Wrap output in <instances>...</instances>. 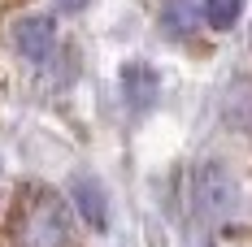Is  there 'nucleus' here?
<instances>
[{"mask_svg": "<svg viewBox=\"0 0 252 247\" xmlns=\"http://www.w3.org/2000/svg\"><path fill=\"white\" fill-rule=\"evenodd\" d=\"M13 44L22 52L26 61H35V65H44L52 56V44H57V22L44 18V13H35V18H22V22L13 26Z\"/></svg>", "mask_w": 252, "mask_h": 247, "instance_id": "nucleus-3", "label": "nucleus"}, {"mask_svg": "<svg viewBox=\"0 0 252 247\" xmlns=\"http://www.w3.org/2000/svg\"><path fill=\"white\" fill-rule=\"evenodd\" d=\"M70 195H74L78 217L92 225V230H104V225H109V199H104L100 178H92V173H74V178H70Z\"/></svg>", "mask_w": 252, "mask_h": 247, "instance_id": "nucleus-4", "label": "nucleus"}, {"mask_svg": "<svg viewBox=\"0 0 252 247\" xmlns=\"http://www.w3.org/2000/svg\"><path fill=\"white\" fill-rule=\"evenodd\" d=\"M161 26H165V35L183 39V35L196 26V4H187V0H170V4L161 9Z\"/></svg>", "mask_w": 252, "mask_h": 247, "instance_id": "nucleus-6", "label": "nucleus"}, {"mask_svg": "<svg viewBox=\"0 0 252 247\" xmlns=\"http://www.w3.org/2000/svg\"><path fill=\"white\" fill-rule=\"evenodd\" d=\"M191 204H196V213H200L204 221H222V217L235 213L239 191H235L230 173L218 161H209V165H200V169L191 173Z\"/></svg>", "mask_w": 252, "mask_h": 247, "instance_id": "nucleus-2", "label": "nucleus"}, {"mask_svg": "<svg viewBox=\"0 0 252 247\" xmlns=\"http://www.w3.org/2000/svg\"><path fill=\"white\" fill-rule=\"evenodd\" d=\"M244 13V0H204V22L213 30H230Z\"/></svg>", "mask_w": 252, "mask_h": 247, "instance_id": "nucleus-7", "label": "nucleus"}, {"mask_svg": "<svg viewBox=\"0 0 252 247\" xmlns=\"http://www.w3.org/2000/svg\"><path fill=\"white\" fill-rule=\"evenodd\" d=\"M122 96H126V104H130L135 113H144V109L157 104L161 78H157V70H152L148 61H126L122 65Z\"/></svg>", "mask_w": 252, "mask_h": 247, "instance_id": "nucleus-5", "label": "nucleus"}, {"mask_svg": "<svg viewBox=\"0 0 252 247\" xmlns=\"http://www.w3.org/2000/svg\"><path fill=\"white\" fill-rule=\"evenodd\" d=\"M18 247H70V217L57 195H35L18 217Z\"/></svg>", "mask_w": 252, "mask_h": 247, "instance_id": "nucleus-1", "label": "nucleus"}, {"mask_svg": "<svg viewBox=\"0 0 252 247\" xmlns=\"http://www.w3.org/2000/svg\"><path fill=\"white\" fill-rule=\"evenodd\" d=\"M57 4H61V9H65V13H78V9H87V4H92V0H57Z\"/></svg>", "mask_w": 252, "mask_h": 247, "instance_id": "nucleus-8", "label": "nucleus"}]
</instances>
